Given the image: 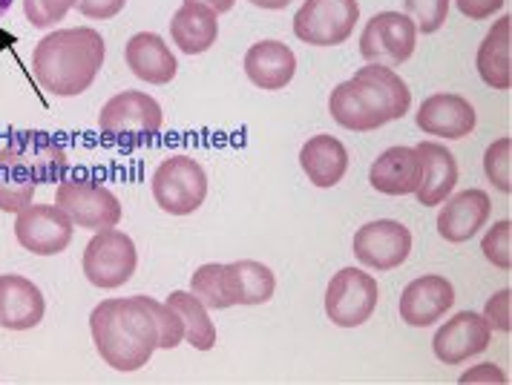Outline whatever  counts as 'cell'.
<instances>
[{"mask_svg": "<svg viewBox=\"0 0 512 385\" xmlns=\"http://www.w3.org/2000/svg\"><path fill=\"white\" fill-rule=\"evenodd\" d=\"M412 107V92L406 81L392 67L383 64H366L354 72V78L337 84L328 110L331 118L351 133H369L380 130L389 121H397L409 113Z\"/></svg>", "mask_w": 512, "mask_h": 385, "instance_id": "obj_1", "label": "cell"}, {"mask_svg": "<svg viewBox=\"0 0 512 385\" xmlns=\"http://www.w3.org/2000/svg\"><path fill=\"white\" fill-rule=\"evenodd\" d=\"M104 38L93 26L55 29L32 52L35 81L58 98L81 95L95 84L104 67Z\"/></svg>", "mask_w": 512, "mask_h": 385, "instance_id": "obj_2", "label": "cell"}, {"mask_svg": "<svg viewBox=\"0 0 512 385\" xmlns=\"http://www.w3.org/2000/svg\"><path fill=\"white\" fill-rule=\"evenodd\" d=\"M93 342L101 360L116 371H139L150 363L159 348L156 322L150 317L141 296L104 299L93 308L90 317Z\"/></svg>", "mask_w": 512, "mask_h": 385, "instance_id": "obj_3", "label": "cell"}, {"mask_svg": "<svg viewBox=\"0 0 512 385\" xmlns=\"http://www.w3.org/2000/svg\"><path fill=\"white\" fill-rule=\"evenodd\" d=\"M67 153L41 133L15 136L0 147V210L21 213L32 204L38 184L61 182Z\"/></svg>", "mask_w": 512, "mask_h": 385, "instance_id": "obj_4", "label": "cell"}, {"mask_svg": "<svg viewBox=\"0 0 512 385\" xmlns=\"http://www.w3.org/2000/svg\"><path fill=\"white\" fill-rule=\"evenodd\" d=\"M84 276L95 288L113 291L127 285L139 271V250L136 242L116 227L98 230L84 248Z\"/></svg>", "mask_w": 512, "mask_h": 385, "instance_id": "obj_5", "label": "cell"}, {"mask_svg": "<svg viewBox=\"0 0 512 385\" xmlns=\"http://www.w3.org/2000/svg\"><path fill=\"white\" fill-rule=\"evenodd\" d=\"M162 124V104L153 95L139 90L118 92L98 113V130L104 136L124 141V144L147 141L162 130Z\"/></svg>", "mask_w": 512, "mask_h": 385, "instance_id": "obj_6", "label": "cell"}, {"mask_svg": "<svg viewBox=\"0 0 512 385\" xmlns=\"http://www.w3.org/2000/svg\"><path fill=\"white\" fill-rule=\"evenodd\" d=\"M153 199L170 216H190L208 199V173L190 156L162 161L153 173Z\"/></svg>", "mask_w": 512, "mask_h": 385, "instance_id": "obj_7", "label": "cell"}, {"mask_svg": "<svg viewBox=\"0 0 512 385\" xmlns=\"http://www.w3.org/2000/svg\"><path fill=\"white\" fill-rule=\"evenodd\" d=\"M418 26L406 12H380L369 18L360 35V55L366 64L400 67L415 55Z\"/></svg>", "mask_w": 512, "mask_h": 385, "instance_id": "obj_8", "label": "cell"}, {"mask_svg": "<svg viewBox=\"0 0 512 385\" xmlns=\"http://www.w3.org/2000/svg\"><path fill=\"white\" fill-rule=\"evenodd\" d=\"M357 21V0H305L294 15V35L308 46H340L349 41Z\"/></svg>", "mask_w": 512, "mask_h": 385, "instance_id": "obj_9", "label": "cell"}, {"mask_svg": "<svg viewBox=\"0 0 512 385\" xmlns=\"http://www.w3.org/2000/svg\"><path fill=\"white\" fill-rule=\"evenodd\" d=\"M380 299L377 279L360 268H343L326 288V314L337 328H357L369 322Z\"/></svg>", "mask_w": 512, "mask_h": 385, "instance_id": "obj_10", "label": "cell"}, {"mask_svg": "<svg viewBox=\"0 0 512 385\" xmlns=\"http://www.w3.org/2000/svg\"><path fill=\"white\" fill-rule=\"evenodd\" d=\"M55 204L70 216L72 225L87 227V230L116 227L124 216L116 193L90 179H67L58 184Z\"/></svg>", "mask_w": 512, "mask_h": 385, "instance_id": "obj_11", "label": "cell"}, {"mask_svg": "<svg viewBox=\"0 0 512 385\" xmlns=\"http://www.w3.org/2000/svg\"><path fill=\"white\" fill-rule=\"evenodd\" d=\"M72 219L58 204H29L15 213V239L26 253L55 256L64 253L72 242Z\"/></svg>", "mask_w": 512, "mask_h": 385, "instance_id": "obj_12", "label": "cell"}, {"mask_svg": "<svg viewBox=\"0 0 512 385\" xmlns=\"http://www.w3.org/2000/svg\"><path fill=\"white\" fill-rule=\"evenodd\" d=\"M412 230L395 219H377L354 233V256L372 271H395L412 253Z\"/></svg>", "mask_w": 512, "mask_h": 385, "instance_id": "obj_13", "label": "cell"}, {"mask_svg": "<svg viewBox=\"0 0 512 385\" xmlns=\"http://www.w3.org/2000/svg\"><path fill=\"white\" fill-rule=\"evenodd\" d=\"M492 328L484 314L461 311L449 322H443L432 340V351L443 365H461L469 357H478L489 348Z\"/></svg>", "mask_w": 512, "mask_h": 385, "instance_id": "obj_14", "label": "cell"}, {"mask_svg": "<svg viewBox=\"0 0 512 385\" xmlns=\"http://www.w3.org/2000/svg\"><path fill=\"white\" fill-rule=\"evenodd\" d=\"M455 305V288L446 276L426 273L409 282L400 294V319L412 328H429Z\"/></svg>", "mask_w": 512, "mask_h": 385, "instance_id": "obj_15", "label": "cell"}, {"mask_svg": "<svg viewBox=\"0 0 512 385\" xmlns=\"http://www.w3.org/2000/svg\"><path fill=\"white\" fill-rule=\"evenodd\" d=\"M441 204L438 233H441V239L452 242V245H461V242H469L472 236H478V230H484L489 213H492L489 196L478 187L446 196Z\"/></svg>", "mask_w": 512, "mask_h": 385, "instance_id": "obj_16", "label": "cell"}, {"mask_svg": "<svg viewBox=\"0 0 512 385\" xmlns=\"http://www.w3.org/2000/svg\"><path fill=\"white\" fill-rule=\"evenodd\" d=\"M478 124L475 107L466 101L464 95L455 92H438L429 95L418 110V127L426 136L435 138H466Z\"/></svg>", "mask_w": 512, "mask_h": 385, "instance_id": "obj_17", "label": "cell"}, {"mask_svg": "<svg viewBox=\"0 0 512 385\" xmlns=\"http://www.w3.org/2000/svg\"><path fill=\"white\" fill-rule=\"evenodd\" d=\"M47 299L35 282L18 273L0 276V328L9 331H32L44 322Z\"/></svg>", "mask_w": 512, "mask_h": 385, "instance_id": "obj_18", "label": "cell"}, {"mask_svg": "<svg viewBox=\"0 0 512 385\" xmlns=\"http://www.w3.org/2000/svg\"><path fill=\"white\" fill-rule=\"evenodd\" d=\"M294 72H297V55L282 41H256L245 52V75L259 90H285L294 81Z\"/></svg>", "mask_w": 512, "mask_h": 385, "instance_id": "obj_19", "label": "cell"}, {"mask_svg": "<svg viewBox=\"0 0 512 385\" xmlns=\"http://www.w3.org/2000/svg\"><path fill=\"white\" fill-rule=\"evenodd\" d=\"M415 150H418L420 170H423L415 196L423 207H438L446 196H452L458 184V176H461L458 161L438 141H420Z\"/></svg>", "mask_w": 512, "mask_h": 385, "instance_id": "obj_20", "label": "cell"}, {"mask_svg": "<svg viewBox=\"0 0 512 385\" xmlns=\"http://www.w3.org/2000/svg\"><path fill=\"white\" fill-rule=\"evenodd\" d=\"M420 159L415 147H389L374 159L369 184L383 196H412L420 187Z\"/></svg>", "mask_w": 512, "mask_h": 385, "instance_id": "obj_21", "label": "cell"}, {"mask_svg": "<svg viewBox=\"0 0 512 385\" xmlns=\"http://www.w3.org/2000/svg\"><path fill=\"white\" fill-rule=\"evenodd\" d=\"M124 58H127L130 72L147 84H170L179 72V61L173 49L164 44V38L156 32L133 35L124 46Z\"/></svg>", "mask_w": 512, "mask_h": 385, "instance_id": "obj_22", "label": "cell"}, {"mask_svg": "<svg viewBox=\"0 0 512 385\" xmlns=\"http://www.w3.org/2000/svg\"><path fill=\"white\" fill-rule=\"evenodd\" d=\"M300 167L314 187H334L349 173V150L340 138L314 136L308 138L300 150Z\"/></svg>", "mask_w": 512, "mask_h": 385, "instance_id": "obj_23", "label": "cell"}, {"mask_svg": "<svg viewBox=\"0 0 512 385\" xmlns=\"http://www.w3.org/2000/svg\"><path fill=\"white\" fill-rule=\"evenodd\" d=\"M170 38L185 55H202L219 38V15L202 3H182L170 21Z\"/></svg>", "mask_w": 512, "mask_h": 385, "instance_id": "obj_24", "label": "cell"}, {"mask_svg": "<svg viewBox=\"0 0 512 385\" xmlns=\"http://www.w3.org/2000/svg\"><path fill=\"white\" fill-rule=\"evenodd\" d=\"M510 41H512V18H498L487 32L484 44L478 46L475 67L481 81L492 90L510 92L512 87V64H510Z\"/></svg>", "mask_w": 512, "mask_h": 385, "instance_id": "obj_25", "label": "cell"}, {"mask_svg": "<svg viewBox=\"0 0 512 385\" xmlns=\"http://www.w3.org/2000/svg\"><path fill=\"white\" fill-rule=\"evenodd\" d=\"M190 291L208 305V311H228L239 305V285L231 265L210 262L196 268L190 276Z\"/></svg>", "mask_w": 512, "mask_h": 385, "instance_id": "obj_26", "label": "cell"}, {"mask_svg": "<svg viewBox=\"0 0 512 385\" xmlns=\"http://www.w3.org/2000/svg\"><path fill=\"white\" fill-rule=\"evenodd\" d=\"M167 305L176 308V314L185 322V340L196 351H210L216 345V325L210 322L208 305L199 296L187 291H173L167 296Z\"/></svg>", "mask_w": 512, "mask_h": 385, "instance_id": "obj_27", "label": "cell"}, {"mask_svg": "<svg viewBox=\"0 0 512 385\" xmlns=\"http://www.w3.org/2000/svg\"><path fill=\"white\" fill-rule=\"evenodd\" d=\"M233 273H236V285H239V305H265L271 296L277 294V276L268 265L254 262V259H242L233 262Z\"/></svg>", "mask_w": 512, "mask_h": 385, "instance_id": "obj_28", "label": "cell"}, {"mask_svg": "<svg viewBox=\"0 0 512 385\" xmlns=\"http://www.w3.org/2000/svg\"><path fill=\"white\" fill-rule=\"evenodd\" d=\"M141 302L147 305L150 317H153V322H156L159 348L170 351V348H176V345H182V342H185V322H182V317L176 314V308H173V305L159 302V299H153V296H144V294H141Z\"/></svg>", "mask_w": 512, "mask_h": 385, "instance_id": "obj_29", "label": "cell"}, {"mask_svg": "<svg viewBox=\"0 0 512 385\" xmlns=\"http://www.w3.org/2000/svg\"><path fill=\"white\" fill-rule=\"evenodd\" d=\"M510 159H512V138L504 136L498 141H492L484 153V173H487L489 184L501 193H512V173H510Z\"/></svg>", "mask_w": 512, "mask_h": 385, "instance_id": "obj_30", "label": "cell"}, {"mask_svg": "<svg viewBox=\"0 0 512 385\" xmlns=\"http://www.w3.org/2000/svg\"><path fill=\"white\" fill-rule=\"evenodd\" d=\"M403 3H406V15L415 21L418 32H426V35H435L449 15V0H403Z\"/></svg>", "mask_w": 512, "mask_h": 385, "instance_id": "obj_31", "label": "cell"}, {"mask_svg": "<svg viewBox=\"0 0 512 385\" xmlns=\"http://www.w3.org/2000/svg\"><path fill=\"white\" fill-rule=\"evenodd\" d=\"M75 6H78V0H24L26 21L35 29H47V26L61 23Z\"/></svg>", "mask_w": 512, "mask_h": 385, "instance_id": "obj_32", "label": "cell"}, {"mask_svg": "<svg viewBox=\"0 0 512 385\" xmlns=\"http://www.w3.org/2000/svg\"><path fill=\"white\" fill-rule=\"evenodd\" d=\"M510 239H512V222L510 219H504V222H495V225L489 227L487 236H484V245H481L484 256H487L495 268H501V271H510L512 268Z\"/></svg>", "mask_w": 512, "mask_h": 385, "instance_id": "obj_33", "label": "cell"}, {"mask_svg": "<svg viewBox=\"0 0 512 385\" xmlns=\"http://www.w3.org/2000/svg\"><path fill=\"white\" fill-rule=\"evenodd\" d=\"M510 299H512L510 288L498 291V294L489 299L487 311H484V317H487L489 328H495V331H504V334H510V331H512V325H510Z\"/></svg>", "mask_w": 512, "mask_h": 385, "instance_id": "obj_34", "label": "cell"}, {"mask_svg": "<svg viewBox=\"0 0 512 385\" xmlns=\"http://www.w3.org/2000/svg\"><path fill=\"white\" fill-rule=\"evenodd\" d=\"M127 6V0H78V12L90 21H110Z\"/></svg>", "mask_w": 512, "mask_h": 385, "instance_id": "obj_35", "label": "cell"}, {"mask_svg": "<svg viewBox=\"0 0 512 385\" xmlns=\"http://www.w3.org/2000/svg\"><path fill=\"white\" fill-rule=\"evenodd\" d=\"M455 3H458V9H461L464 18H469V21H484L489 15L501 12L507 0H455Z\"/></svg>", "mask_w": 512, "mask_h": 385, "instance_id": "obj_36", "label": "cell"}, {"mask_svg": "<svg viewBox=\"0 0 512 385\" xmlns=\"http://www.w3.org/2000/svg\"><path fill=\"white\" fill-rule=\"evenodd\" d=\"M464 383H475V380H492V383H504V374L498 371V365H475L472 371H466L464 377H461Z\"/></svg>", "mask_w": 512, "mask_h": 385, "instance_id": "obj_37", "label": "cell"}, {"mask_svg": "<svg viewBox=\"0 0 512 385\" xmlns=\"http://www.w3.org/2000/svg\"><path fill=\"white\" fill-rule=\"evenodd\" d=\"M185 3H202V6L213 9L216 15H228L233 6H236V0H185Z\"/></svg>", "mask_w": 512, "mask_h": 385, "instance_id": "obj_38", "label": "cell"}, {"mask_svg": "<svg viewBox=\"0 0 512 385\" xmlns=\"http://www.w3.org/2000/svg\"><path fill=\"white\" fill-rule=\"evenodd\" d=\"M254 6H259V9H271V12H277V9H288L294 0H251Z\"/></svg>", "mask_w": 512, "mask_h": 385, "instance_id": "obj_39", "label": "cell"}, {"mask_svg": "<svg viewBox=\"0 0 512 385\" xmlns=\"http://www.w3.org/2000/svg\"><path fill=\"white\" fill-rule=\"evenodd\" d=\"M12 3H15V0H0V18L12 9Z\"/></svg>", "mask_w": 512, "mask_h": 385, "instance_id": "obj_40", "label": "cell"}]
</instances>
